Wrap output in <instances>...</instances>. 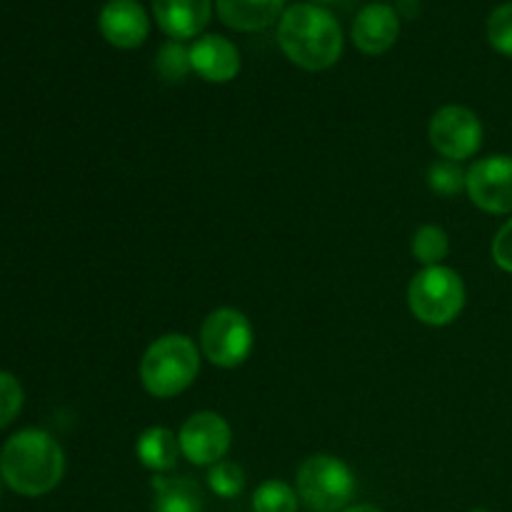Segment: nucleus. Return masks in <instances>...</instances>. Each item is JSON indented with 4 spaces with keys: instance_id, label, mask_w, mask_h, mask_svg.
<instances>
[{
    "instance_id": "f257e3e1",
    "label": "nucleus",
    "mask_w": 512,
    "mask_h": 512,
    "mask_svg": "<svg viewBox=\"0 0 512 512\" xmlns=\"http://www.w3.org/2000/svg\"><path fill=\"white\" fill-rule=\"evenodd\" d=\"M343 43L338 18L315 3L290 5L278 23V45L285 58L310 73L333 68L343 55Z\"/></svg>"
},
{
    "instance_id": "f03ea898",
    "label": "nucleus",
    "mask_w": 512,
    "mask_h": 512,
    "mask_svg": "<svg viewBox=\"0 0 512 512\" xmlns=\"http://www.w3.org/2000/svg\"><path fill=\"white\" fill-rule=\"evenodd\" d=\"M63 473V448L43 430H20L0 450V478L13 493L25 498H40L55 490Z\"/></svg>"
},
{
    "instance_id": "7ed1b4c3",
    "label": "nucleus",
    "mask_w": 512,
    "mask_h": 512,
    "mask_svg": "<svg viewBox=\"0 0 512 512\" xmlns=\"http://www.w3.org/2000/svg\"><path fill=\"white\" fill-rule=\"evenodd\" d=\"M198 373V345L180 333L153 340L140 360V383L153 398H175L193 385Z\"/></svg>"
},
{
    "instance_id": "20e7f679",
    "label": "nucleus",
    "mask_w": 512,
    "mask_h": 512,
    "mask_svg": "<svg viewBox=\"0 0 512 512\" xmlns=\"http://www.w3.org/2000/svg\"><path fill=\"white\" fill-rule=\"evenodd\" d=\"M410 313L425 325L443 328L465 308V283L453 268L433 265L423 268L408 285Z\"/></svg>"
},
{
    "instance_id": "39448f33",
    "label": "nucleus",
    "mask_w": 512,
    "mask_h": 512,
    "mask_svg": "<svg viewBox=\"0 0 512 512\" xmlns=\"http://www.w3.org/2000/svg\"><path fill=\"white\" fill-rule=\"evenodd\" d=\"M298 498L315 512H340L355 495V475L333 455H310L298 468Z\"/></svg>"
},
{
    "instance_id": "423d86ee",
    "label": "nucleus",
    "mask_w": 512,
    "mask_h": 512,
    "mask_svg": "<svg viewBox=\"0 0 512 512\" xmlns=\"http://www.w3.org/2000/svg\"><path fill=\"white\" fill-rule=\"evenodd\" d=\"M200 350L218 368H238L253 353V325L235 308L213 310L200 328Z\"/></svg>"
},
{
    "instance_id": "0eeeda50",
    "label": "nucleus",
    "mask_w": 512,
    "mask_h": 512,
    "mask_svg": "<svg viewBox=\"0 0 512 512\" xmlns=\"http://www.w3.org/2000/svg\"><path fill=\"white\" fill-rule=\"evenodd\" d=\"M430 145L445 160H468L483 145V123L465 105H445L430 120Z\"/></svg>"
},
{
    "instance_id": "6e6552de",
    "label": "nucleus",
    "mask_w": 512,
    "mask_h": 512,
    "mask_svg": "<svg viewBox=\"0 0 512 512\" xmlns=\"http://www.w3.org/2000/svg\"><path fill=\"white\" fill-rule=\"evenodd\" d=\"M465 193L485 213H512V155H490L470 165Z\"/></svg>"
},
{
    "instance_id": "1a4fd4ad",
    "label": "nucleus",
    "mask_w": 512,
    "mask_h": 512,
    "mask_svg": "<svg viewBox=\"0 0 512 512\" xmlns=\"http://www.w3.org/2000/svg\"><path fill=\"white\" fill-rule=\"evenodd\" d=\"M183 458L193 465H210L228 455L230 443H233V430L225 423L223 415L218 413H195L183 423L178 433Z\"/></svg>"
},
{
    "instance_id": "9d476101",
    "label": "nucleus",
    "mask_w": 512,
    "mask_h": 512,
    "mask_svg": "<svg viewBox=\"0 0 512 512\" xmlns=\"http://www.w3.org/2000/svg\"><path fill=\"white\" fill-rule=\"evenodd\" d=\"M98 28L113 48L133 50L148 38L150 18L138 0H108L98 15Z\"/></svg>"
},
{
    "instance_id": "9b49d317",
    "label": "nucleus",
    "mask_w": 512,
    "mask_h": 512,
    "mask_svg": "<svg viewBox=\"0 0 512 512\" xmlns=\"http://www.w3.org/2000/svg\"><path fill=\"white\" fill-rule=\"evenodd\" d=\"M353 43L365 55H383L395 45L400 35L398 10L388 3H370L358 13L353 23Z\"/></svg>"
},
{
    "instance_id": "f8f14e48",
    "label": "nucleus",
    "mask_w": 512,
    "mask_h": 512,
    "mask_svg": "<svg viewBox=\"0 0 512 512\" xmlns=\"http://www.w3.org/2000/svg\"><path fill=\"white\" fill-rule=\"evenodd\" d=\"M190 65L208 83H230L240 73V53L228 38L208 33L190 45Z\"/></svg>"
},
{
    "instance_id": "ddd939ff",
    "label": "nucleus",
    "mask_w": 512,
    "mask_h": 512,
    "mask_svg": "<svg viewBox=\"0 0 512 512\" xmlns=\"http://www.w3.org/2000/svg\"><path fill=\"white\" fill-rule=\"evenodd\" d=\"M153 15L165 35L173 40H188L208 28L213 18V0H153Z\"/></svg>"
},
{
    "instance_id": "4468645a",
    "label": "nucleus",
    "mask_w": 512,
    "mask_h": 512,
    "mask_svg": "<svg viewBox=\"0 0 512 512\" xmlns=\"http://www.w3.org/2000/svg\"><path fill=\"white\" fill-rule=\"evenodd\" d=\"M215 8H218V18L228 28L255 33V30L280 23L285 13V0H215Z\"/></svg>"
},
{
    "instance_id": "2eb2a0df",
    "label": "nucleus",
    "mask_w": 512,
    "mask_h": 512,
    "mask_svg": "<svg viewBox=\"0 0 512 512\" xmlns=\"http://www.w3.org/2000/svg\"><path fill=\"white\" fill-rule=\"evenodd\" d=\"M135 455L153 473H170L178 465L183 450H180V440L173 430L148 428L140 433L138 443H135Z\"/></svg>"
},
{
    "instance_id": "dca6fc26",
    "label": "nucleus",
    "mask_w": 512,
    "mask_h": 512,
    "mask_svg": "<svg viewBox=\"0 0 512 512\" xmlns=\"http://www.w3.org/2000/svg\"><path fill=\"white\" fill-rule=\"evenodd\" d=\"M150 488H153V512H203V493L195 480L158 475Z\"/></svg>"
},
{
    "instance_id": "f3484780",
    "label": "nucleus",
    "mask_w": 512,
    "mask_h": 512,
    "mask_svg": "<svg viewBox=\"0 0 512 512\" xmlns=\"http://www.w3.org/2000/svg\"><path fill=\"white\" fill-rule=\"evenodd\" d=\"M450 253V238L440 225H423L413 235V258L423 263L425 268L443 265V260Z\"/></svg>"
},
{
    "instance_id": "a211bd4d",
    "label": "nucleus",
    "mask_w": 512,
    "mask_h": 512,
    "mask_svg": "<svg viewBox=\"0 0 512 512\" xmlns=\"http://www.w3.org/2000/svg\"><path fill=\"white\" fill-rule=\"evenodd\" d=\"M155 70H158L160 78L168 80V83H183V80L193 73V65H190V48H185L180 40H168V43L158 50Z\"/></svg>"
},
{
    "instance_id": "6ab92c4d",
    "label": "nucleus",
    "mask_w": 512,
    "mask_h": 512,
    "mask_svg": "<svg viewBox=\"0 0 512 512\" xmlns=\"http://www.w3.org/2000/svg\"><path fill=\"white\" fill-rule=\"evenodd\" d=\"M255 512H298V493L283 480H265L253 495Z\"/></svg>"
},
{
    "instance_id": "aec40b11",
    "label": "nucleus",
    "mask_w": 512,
    "mask_h": 512,
    "mask_svg": "<svg viewBox=\"0 0 512 512\" xmlns=\"http://www.w3.org/2000/svg\"><path fill=\"white\" fill-rule=\"evenodd\" d=\"M465 180H468V170L460 168L455 160H438L428 170L430 190L443 198H453L460 190H465Z\"/></svg>"
},
{
    "instance_id": "412c9836",
    "label": "nucleus",
    "mask_w": 512,
    "mask_h": 512,
    "mask_svg": "<svg viewBox=\"0 0 512 512\" xmlns=\"http://www.w3.org/2000/svg\"><path fill=\"white\" fill-rule=\"evenodd\" d=\"M208 485L218 498H238L245 490V470L233 460H220L210 468Z\"/></svg>"
},
{
    "instance_id": "4be33fe9",
    "label": "nucleus",
    "mask_w": 512,
    "mask_h": 512,
    "mask_svg": "<svg viewBox=\"0 0 512 512\" xmlns=\"http://www.w3.org/2000/svg\"><path fill=\"white\" fill-rule=\"evenodd\" d=\"M488 40L500 55L512 58V0L498 5L488 18Z\"/></svg>"
},
{
    "instance_id": "5701e85b",
    "label": "nucleus",
    "mask_w": 512,
    "mask_h": 512,
    "mask_svg": "<svg viewBox=\"0 0 512 512\" xmlns=\"http://www.w3.org/2000/svg\"><path fill=\"white\" fill-rule=\"evenodd\" d=\"M23 408V388L10 373L0 370V428L13 423Z\"/></svg>"
},
{
    "instance_id": "b1692460",
    "label": "nucleus",
    "mask_w": 512,
    "mask_h": 512,
    "mask_svg": "<svg viewBox=\"0 0 512 512\" xmlns=\"http://www.w3.org/2000/svg\"><path fill=\"white\" fill-rule=\"evenodd\" d=\"M493 260L500 270L512 273V218L498 230V235H495Z\"/></svg>"
},
{
    "instance_id": "393cba45",
    "label": "nucleus",
    "mask_w": 512,
    "mask_h": 512,
    "mask_svg": "<svg viewBox=\"0 0 512 512\" xmlns=\"http://www.w3.org/2000/svg\"><path fill=\"white\" fill-rule=\"evenodd\" d=\"M340 512H383V510L375 508V505H350V508H345Z\"/></svg>"
},
{
    "instance_id": "a878e982",
    "label": "nucleus",
    "mask_w": 512,
    "mask_h": 512,
    "mask_svg": "<svg viewBox=\"0 0 512 512\" xmlns=\"http://www.w3.org/2000/svg\"><path fill=\"white\" fill-rule=\"evenodd\" d=\"M315 5H320V3H333V0H313Z\"/></svg>"
},
{
    "instance_id": "bb28decb",
    "label": "nucleus",
    "mask_w": 512,
    "mask_h": 512,
    "mask_svg": "<svg viewBox=\"0 0 512 512\" xmlns=\"http://www.w3.org/2000/svg\"><path fill=\"white\" fill-rule=\"evenodd\" d=\"M470 512H488V510H483V508H478V510H470Z\"/></svg>"
},
{
    "instance_id": "cd10ccee",
    "label": "nucleus",
    "mask_w": 512,
    "mask_h": 512,
    "mask_svg": "<svg viewBox=\"0 0 512 512\" xmlns=\"http://www.w3.org/2000/svg\"><path fill=\"white\" fill-rule=\"evenodd\" d=\"M0 480H3V478H0Z\"/></svg>"
}]
</instances>
